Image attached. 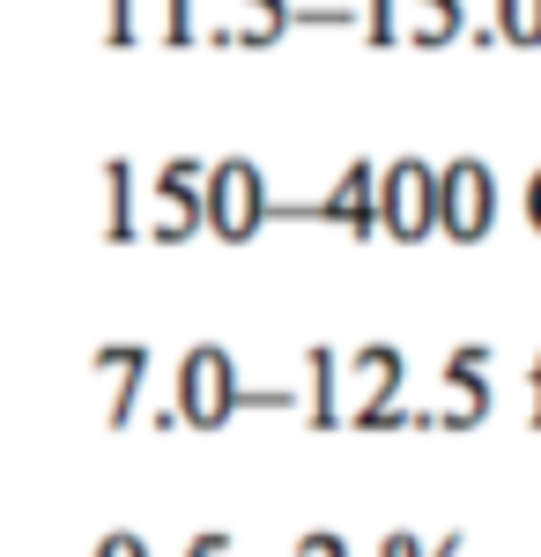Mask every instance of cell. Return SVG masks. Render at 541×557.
Returning <instances> with one entry per match:
<instances>
[{
  "mask_svg": "<svg viewBox=\"0 0 541 557\" xmlns=\"http://www.w3.org/2000/svg\"><path fill=\"white\" fill-rule=\"evenodd\" d=\"M401 372H408V357H401L393 343H364L356 357H341V364H334V401H341V424L364 431V417H372V409L401 401Z\"/></svg>",
  "mask_w": 541,
  "mask_h": 557,
  "instance_id": "cell-6",
  "label": "cell"
},
{
  "mask_svg": "<svg viewBox=\"0 0 541 557\" xmlns=\"http://www.w3.org/2000/svg\"><path fill=\"white\" fill-rule=\"evenodd\" d=\"M104 45L112 52H134L141 45V8L134 0H104Z\"/></svg>",
  "mask_w": 541,
  "mask_h": 557,
  "instance_id": "cell-15",
  "label": "cell"
},
{
  "mask_svg": "<svg viewBox=\"0 0 541 557\" xmlns=\"http://www.w3.org/2000/svg\"><path fill=\"white\" fill-rule=\"evenodd\" d=\"M490 223H498V172L482 157H453L438 172V231L453 246H482Z\"/></svg>",
  "mask_w": 541,
  "mask_h": 557,
  "instance_id": "cell-4",
  "label": "cell"
},
{
  "mask_svg": "<svg viewBox=\"0 0 541 557\" xmlns=\"http://www.w3.org/2000/svg\"><path fill=\"white\" fill-rule=\"evenodd\" d=\"M304 364H312V386H304V417H312V431H334V424H341V401H334V364H341V357H334L327 343H312V357H304Z\"/></svg>",
  "mask_w": 541,
  "mask_h": 557,
  "instance_id": "cell-12",
  "label": "cell"
},
{
  "mask_svg": "<svg viewBox=\"0 0 541 557\" xmlns=\"http://www.w3.org/2000/svg\"><path fill=\"white\" fill-rule=\"evenodd\" d=\"M490 417V343H460L430 409H408V431H467Z\"/></svg>",
  "mask_w": 541,
  "mask_h": 557,
  "instance_id": "cell-2",
  "label": "cell"
},
{
  "mask_svg": "<svg viewBox=\"0 0 541 557\" xmlns=\"http://www.w3.org/2000/svg\"><path fill=\"white\" fill-rule=\"evenodd\" d=\"M378 557H423V535H386Z\"/></svg>",
  "mask_w": 541,
  "mask_h": 557,
  "instance_id": "cell-21",
  "label": "cell"
},
{
  "mask_svg": "<svg viewBox=\"0 0 541 557\" xmlns=\"http://www.w3.org/2000/svg\"><path fill=\"white\" fill-rule=\"evenodd\" d=\"M97 557H149V543H141V535H104V543H97Z\"/></svg>",
  "mask_w": 541,
  "mask_h": 557,
  "instance_id": "cell-19",
  "label": "cell"
},
{
  "mask_svg": "<svg viewBox=\"0 0 541 557\" xmlns=\"http://www.w3.org/2000/svg\"><path fill=\"white\" fill-rule=\"evenodd\" d=\"M490 30L498 45H541V0H490Z\"/></svg>",
  "mask_w": 541,
  "mask_h": 557,
  "instance_id": "cell-13",
  "label": "cell"
},
{
  "mask_svg": "<svg viewBox=\"0 0 541 557\" xmlns=\"http://www.w3.org/2000/svg\"><path fill=\"white\" fill-rule=\"evenodd\" d=\"M356 30L372 38V52L401 45V0H356Z\"/></svg>",
  "mask_w": 541,
  "mask_h": 557,
  "instance_id": "cell-14",
  "label": "cell"
},
{
  "mask_svg": "<svg viewBox=\"0 0 541 557\" xmlns=\"http://www.w3.org/2000/svg\"><path fill=\"white\" fill-rule=\"evenodd\" d=\"M267 209H275V194L252 157H215L201 172V231H215L223 246H252L267 231Z\"/></svg>",
  "mask_w": 541,
  "mask_h": 557,
  "instance_id": "cell-1",
  "label": "cell"
},
{
  "mask_svg": "<svg viewBox=\"0 0 541 557\" xmlns=\"http://www.w3.org/2000/svg\"><path fill=\"white\" fill-rule=\"evenodd\" d=\"M297 557H349V543L334 528H312V535H297Z\"/></svg>",
  "mask_w": 541,
  "mask_h": 557,
  "instance_id": "cell-17",
  "label": "cell"
},
{
  "mask_svg": "<svg viewBox=\"0 0 541 557\" xmlns=\"http://www.w3.org/2000/svg\"><path fill=\"white\" fill-rule=\"evenodd\" d=\"M527 386H534V431H541V357L527 364Z\"/></svg>",
  "mask_w": 541,
  "mask_h": 557,
  "instance_id": "cell-23",
  "label": "cell"
},
{
  "mask_svg": "<svg viewBox=\"0 0 541 557\" xmlns=\"http://www.w3.org/2000/svg\"><path fill=\"white\" fill-rule=\"evenodd\" d=\"M423 557H467V535H460V528H445L438 543H423Z\"/></svg>",
  "mask_w": 541,
  "mask_h": 557,
  "instance_id": "cell-20",
  "label": "cell"
},
{
  "mask_svg": "<svg viewBox=\"0 0 541 557\" xmlns=\"http://www.w3.org/2000/svg\"><path fill=\"white\" fill-rule=\"evenodd\" d=\"M141 238V209H134V164L104 157V246H134Z\"/></svg>",
  "mask_w": 541,
  "mask_h": 557,
  "instance_id": "cell-11",
  "label": "cell"
},
{
  "mask_svg": "<svg viewBox=\"0 0 541 557\" xmlns=\"http://www.w3.org/2000/svg\"><path fill=\"white\" fill-rule=\"evenodd\" d=\"M201 231V164L193 157H171L156 172V194H149V215H141V238L156 246H178Z\"/></svg>",
  "mask_w": 541,
  "mask_h": 557,
  "instance_id": "cell-8",
  "label": "cell"
},
{
  "mask_svg": "<svg viewBox=\"0 0 541 557\" xmlns=\"http://www.w3.org/2000/svg\"><path fill=\"white\" fill-rule=\"evenodd\" d=\"M178 424L193 431H215L230 424V409H238V372H230V349L223 343H193L186 349V364H178Z\"/></svg>",
  "mask_w": 541,
  "mask_h": 557,
  "instance_id": "cell-5",
  "label": "cell"
},
{
  "mask_svg": "<svg viewBox=\"0 0 541 557\" xmlns=\"http://www.w3.org/2000/svg\"><path fill=\"white\" fill-rule=\"evenodd\" d=\"M97 380H112V401H104V431L134 424V401H141V380H149V343H104L89 357Z\"/></svg>",
  "mask_w": 541,
  "mask_h": 557,
  "instance_id": "cell-9",
  "label": "cell"
},
{
  "mask_svg": "<svg viewBox=\"0 0 541 557\" xmlns=\"http://www.w3.org/2000/svg\"><path fill=\"white\" fill-rule=\"evenodd\" d=\"M164 45L193 52V0H164Z\"/></svg>",
  "mask_w": 541,
  "mask_h": 557,
  "instance_id": "cell-16",
  "label": "cell"
},
{
  "mask_svg": "<svg viewBox=\"0 0 541 557\" xmlns=\"http://www.w3.org/2000/svg\"><path fill=\"white\" fill-rule=\"evenodd\" d=\"M527 223H534V231H541V172L527 178Z\"/></svg>",
  "mask_w": 541,
  "mask_h": 557,
  "instance_id": "cell-22",
  "label": "cell"
},
{
  "mask_svg": "<svg viewBox=\"0 0 541 557\" xmlns=\"http://www.w3.org/2000/svg\"><path fill=\"white\" fill-rule=\"evenodd\" d=\"M460 30H467V8H460V0H401V45L445 52Z\"/></svg>",
  "mask_w": 541,
  "mask_h": 557,
  "instance_id": "cell-10",
  "label": "cell"
},
{
  "mask_svg": "<svg viewBox=\"0 0 541 557\" xmlns=\"http://www.w3.org/2000/svg\"><path fill=\"white\" fill-rule=\"evenodd\" d=\"M267 215H282V223H334V231H349V238H372L378 231V172H372V157H356L349 172L334 178V194L297 201V209H267Z\"/></svg>",
  "mask_w": 541,
  "mask_h": 557,
  "instance_id": "cell-7",
  "label": "cell"
},
{
  "mask_svg": "<svg viewBox=\"0 0 541 557\" xmlns=\"http://www.w3.org/2000/svg\"><path fill=\"white\" fill-rule=\"evenodd\" d=\"M378 231L401 246H423L438 231V172L423 157H393L378 172Z\"/></svg>",
  "mask_w": 541,
  "mask_h": 557,
  "instance_id": "cell-3",
  "label": "cell"
},
{
  "mask_svg": "<svg viewBox=\"0 0 541 557\" xmlns=\"http://www.w3.org/2000/svg\"><path fill=\"white\" fill-rule=\"evenodd\" d=\"M186 557H230V535H223V528H201V535L186 543Z\"/></svg>",
  "mask_w": 541,
  "mask_h": 557,
  "instance_id": "cell-18",
  "label": "cell"
}]
</instances>
